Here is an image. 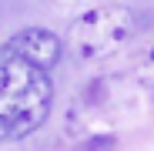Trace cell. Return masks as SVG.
Here are the masks:
<instances>
[{
  "label": "cell",
  "instance_id": "cell-4",
  "mask_svg": "<svg viewBox=\"0 0 154 151\" xmlns=\"http://www.w3.org/2000/svg\"><path fill=\"white\" fill-rule=\"evenodd\" d=\"M81 151H117V138L111 134H100V138H91L81 144Z\"/></svg>",
  "mask_w": 154,
  "mask_h": 151
},
{
  "label": "cell",
  "instance_id": "cell-1",
  "mask_svg": "<svg viewBox=\"0 0 154 151\" xmlns=\"http://www.w3.org/2000/svg\"><path fill=\"white\" fill-rule=\"evenodd\" d=\"M50 71L23 57L14 44H0V144L34 134L50 114Z\"/></svg>",
  "mask_w": 154,
  "mask_h": 151
},
{
  "label": "cell",
  "instance_id": "cell-5",
  "mask_svg": "<svg viewBox=\"0 0 154 151\" xmlns=\"http://www.w3.org/2000/svg\"><path fill=\"white\" fill-rule=\"evenodd\" d=\"M151 61H154V50H151Z\"/></svg>",
  "mask_w": 154,
  "mask_h": 151
},
{
  "label": "cell",
  "instance_id": "cell-3",
  "mask_svg": "<svg viewBox=\"0 0 154 151\" xmlns=\"http://www.w3.org/2000/svg\"><path fill=\"white\" fill-rule=\"evenodd\" d=\"M7 44H14L23 57H30L34 64H40V67H47V71H54L57 61H60V54H64L60 37H57L54 30H44V27H23V30H17Z\"/></svg>",
  "mask_w": 154,
  "mask_h": 151
},
{
  "label": "cell",
  "instance_id": "cell-2",
  "mask_svg": "<svg viewBox=\"0 0 154 151\" xmlns=\"http://www.w3.org/2000/svg\"><path fill=\"white\" fill-rule=\"evenodd\" d=\"M137 34V17L124 4H100L70 24V47L81 61H104L124 50Z\"/></svg>",
  "mask_w": 154,
  "mask_h": 151
}]
</instances>
